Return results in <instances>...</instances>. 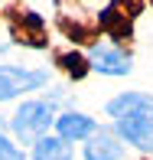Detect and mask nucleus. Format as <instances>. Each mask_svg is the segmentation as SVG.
<instances>
[{
  "instance_id": "1",
  "label": "nucleus",
  "mask_w": 153,
  "mask_h": 160,
  "mask_svg": "<svg viewBox=\"0 0 153 160\" xmlns=\"http://www.w3.org/2000/svg\"><path fill=\"white\" fill-rule=\"evenodd\" d=\"M55 121V105L52 101H26L23 108L17 111V118H13V131L20 134V141L26 144H39L42 141V131Z\"/></svg>"
},
{
  "instance_id": "2",
  "label": "nucleus",
  "mask_w": 153,
  "mask_h": 160,
  "mask_svg": "<svg viewBox=\"0 0 153 160\" xmlns=\"http://www.w3.org/2000/svg\"><path fill=\"white\" fill-rule=\"evenodd\" d=\"M140 10H143V0H111L101 10L98 23H101V30L111 33V39H130L134 20L140 17Z\"/></svg>"
},
{
  "instance_id": "3",
  "label": "nucleus",
  "mask_w": 153,
  "mask_h": 160,
  "mask_svg": "<svg viewBox=\"0 0 153 160\" xmlns=\"http://www.w3.org/2000/svg\"><path fill=\"white\" fill-rule=\"evenodd\" d=\"M10 36L20 46H33V49H46V26L42 20L30 10H10Z\"/></svg>"
},
{
  "instance_id": "4",
  "label": "nucleus",
  "mask_w": 153,
  "mask_h": 160,
  "mask_svg": "<svg viewBox=\"0 0 153 160\" xmlns=\"http://www.w3.org/2000/svg\"><path fill=\"white\" fill-rule=\"evenodd\" d=\"M49 72H30V69H13V65H0V101L17 98L20 92H33L46 85Z\"/></svg>"
},
{
  "instance_id": "5",
  "label": "nucleus",
  "mask_w": 153,
  "mask_h": 160,
  "mask_svg": "<svg viewBox=\"0 0 153 160\" xmlns=\"http://www.w3.org/2000/svg\"><path fill=\"white\" fill-rule=\"evenodd\" d=\"M91 65L98 72H104V75H127L130 72V56L121 52V49H114V46H94Z\"/></svg>"
},
{
  "instance_id": "6",
  "label": "nucleus",
  "mask_w": 153,
  "mask_h": 160,
  "mask_svg": "<svg viewBox=\"0 0 153 160\" xmlns=\"http://www.w3.org/2000/svg\"><path fill=\"white\" fill-rule=\"evenodd\" d=\"M108 114L114 118H134V114H153V98L140 95V92H127V95H117L114 101H108Z\"/></svg>"
},
{
  "instance_id": "7",
  "label": "nucleus",
  "mask_w": 153,
  "mask_h": 160,
  "mask_svg": "<svg viewBox=\"0 0 153 160\" xmlns=\"http://www.w3.org/2000/svg\"><path fill=\"white\" fill-rule=\"evenodd\" d=\"M124 154L117 134H111V131H94L91 141L85 144V160H117Z\"/></svg>"
},
{
  "instance_id": "8",
  "label": "nucleus",
  "mask_w": 153,
  "mask_h": 160,
  "mask_svg": "<svg viewBox=\"0 0 153 160\" xmlns=\"http://www.w3.org/2000/svg\"><path fill=\"white\" fill-rule=\"evenodd\" d=\"M59 137L62 141H85L88 134H94V121L88 118V114H75V111H69V114H59Z\"/></svg>"
},
{
  "instance_id": "9",
  "label": "nucleus",
  "mask_w": 153,
  "mask_h": 160,
  "mask_svg": "<svg viewBox=\"0 0 153 160\" xmlns=\"http://www.w3.org/2000/svg\"><path fill=\"white\" fill-rule=\"evenodd\" d=\"M33 160H72V147L62 137H42L33 150Z\"/></svg>"
},
{
  "instance_id": "10",
  "label": "nucleus",
  "mask_w": 153,
  "mask_h": 160,
  "mask_svg": "<svg viewBox=\"0 0 153 160\" xmlns=\"http://www.w3.org/2000/svg\"><path fill=\"white\" fill-rule=\"evenodd\" d=\"M59 30L69 36V39H75V42H94L98 26H91V23H75V20L62 17V20H59Z\"/></svg>"
},
{
  "instance_id": "11",
  "label": "nucleus",
  "mask_w": 153,
  "mask_h": 160,
  "mask_svg": "<svg viewBox=\"0 0 153 160\" xmlns=\"http://www.w3.org/2000/svg\"><path fill=\"white\" fill-rule=\"evenodd\" d=\"M55 62L69 72V78H85V75H88V69H91V62H85L82 52H62Z\"/></svg>"
},
{
  "instance_id": "12",
  "label": "nucleus",
  "mask_w": 153,
  "mask_h": 160,
  "mask_svg": "<svg viewBox=\"0 0 153 160\" xmlns=\"http://www.w3.org/2000/svg\"><path fill=\"white\" fill-rule=\"evenodd\" d=\"M0 160H26V157H23V150H20L7 134H0Z\"/></svg>"
}]
</instances>
